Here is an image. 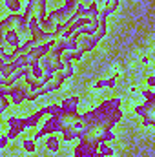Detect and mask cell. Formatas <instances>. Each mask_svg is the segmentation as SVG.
Here are the masks:
<instances>
[{
    "instance_id": "obj_1",
    "label": "cell",
    "mask_w": 155,
    "mask_h": 157,
    "mask_svg": "<svg viewBox=\"0 0 155 157\" xmlns=\"http://www.w3.org/2000/svg\"><path fill=\"white\" fill-rule=\"evenodd\" d=\"M110 135V122L108 119H91L88 121L84 132H82V143L89 148H97L99 144H102Z\"/></svg>"
},
{
    "instance_id": "obj_2",
    "label": "cell",
    "mask_w": 155,
    "mask_h": 157,
    "mask_svg": "<svg viewBox=\"0 0 155 157\" xmlns=\"http://www.w3.org/2000/svg\"><path fill=\"white\" fill-rule=\"evenodd\" d=\"M57 124L66 137H80L88 124V119L78 115L77 112H62L57 119Z\"/></svg>"
},
{
    "instance_id": "obj_3",
    "label": "cell",
    "mask_w": 155,
    "mask_h": 157,
    "mask_svg": "<svg viewBox=\"0 0 155 157\" xmlns=\"http://www.w3.org/2000/svg\"><path fill=\"white\" fill-rule=\"evenodd\" d=\"M142 117H144V122H150L155 126V101L148 102L142 110Z\"/></svg>"
},
{
    "instance_id": "obj_4",
    "label": "cell",
    "mask_w": 155,
    "mask_h": 157,
    "mask_svg": "<svg viewBox=\"0 0 155 157\" xmlns=\"http://www.w3.org/2000/svg\"><path fill=\"white\" fill-rule=\"evenodd\" d=\"M112 78H117L122 75V68H120V64H113L112 68H110V73H108Z\"/></svg>"
},
{
    "instance_id": "obj_5",
    "label": "cell",
    "mask_w": 155,
    "mask_h": 157,
    "mask_svg": "<svg viewBox=\"0 0 155 157\" xmlns=\"http://www.w3.org/2000/svg\"><path fill=\"white\" fill-rule=\"evenodd\" d=\"M155 51V40H148L146 42V53H153Z\"/></svg>"
}]
</instances>
